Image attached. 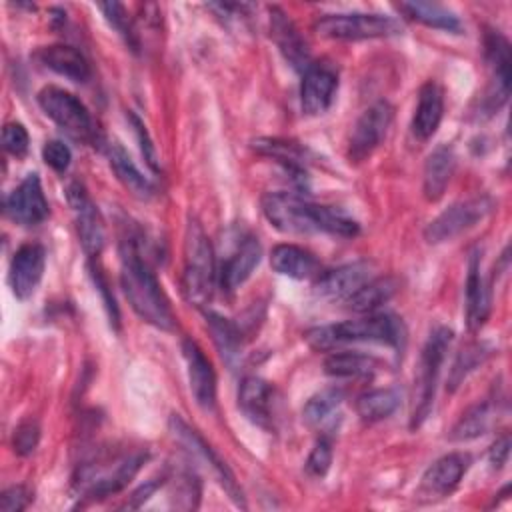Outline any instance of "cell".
<instances>
[{"label": "cell", "instance_id": "6da1fadb", "mask_svg": "<svg viewBox=\"0 0 512 512\" xmlns=\"http://www.w3.org/2000/svg\"><path fill=\"white\" fill-rule=\"evenodd\" d=\"M266 220L286 234H330L352 238L360 226L346 212L310 202L296 192H268L262 198Z\"/></svg>", "mask_w": 512, "mask_h": 512}, {"label": "cell", "instance_id": "ee69618b", "mask_svg": "<svg viewBox=\"0 0 512 512\" xmlns=\"http://www.w3.org/2000/svg\"><path fill=\"white\" fill-rule=\"evenodd\" d=\"M30 502H32V492L22 484L10 486L0 494V510L2 512H20Z\"/></svg>", "mask_w": 512, "mask_h": 512}, {"label": "cell", "instance_id": "ab89813d", "mask_svg": "<svg viewBox=\"0 0 512 512\" xmlns=\"http://www.w3.org/2000/svg\"><path fill=\"white\" fill-rule=\"evenodd\" d=\"M176 496H172V504L176 508H182V510H192L198 506V500H200V484L196 478H192V474H182L176 478V490H174Z\"/></svg>", "mask_w": 512, "mask_h": 512}, {"label": "cell", "instance_id": "cb8c5ba5", "mask_svg": "<svg viewBox=\"0 0 512 512\" xmlns=\"http://www.w3.org/2000/svg\"><path fill=\"white\" fill-rule=\"evenodd\" d=\"M272 36L280 48V52L284 54V58L296 68V70H306L312 62H310V50L306 40L300 36L298 28L294 26V22L290 18H286L284 12L272 8Z\"/></svg>", "mask_w": 512, "mask_h": 512}, {"label": "cell", "instance_id": "603a6c76", "mask_svg": "<svg viewBox=\"0 0 512 512\" xmlns=\"http://www.w3.org/2000/svg\"><path fill=\"white\" fill-rule=\"evenodd\" d=\"M260 256H262V246L258 238L254 236L244 238L238 244V248L230 254V258L222 264V270H220L222 288L226 292H232L238 286H242L258 266Z\"/></svg>", "mask_w": 512, "mask_h": 512}, {"label": "cell", "instance_id": "8fae6325", "mask_svg": "<svg viewBox=\"0 0 512 512\" xmlns=\"http://www.w3.org/2000/svg\"><path fill=\"white\" fill-rule=\"evenodd\" d=\"M484 46L490 80L482 98V110L486 114H494L506 104L510 94V44L500 32H488Z\"/></svg>", "mask_w": 512, "mask_h": 512}, {"label": "cell", "instance_id": "7bdbcfd3", "mask_svg": "<svg viewBox=\"0 0 512 512\" xmlns=\"http://www.w3.org/2000/svg\"><path fill=\"white\" fill-rule=\"evenodd\" d=\"M40 440V428L36 422L28 420L22 422L16 430H14V438H12V446L20 456H28L34 452V448L38 446Z\"/></svg>", "mask_w": 512, "mask_h": 512}, {"label": "cell", "instance_id": "44dd1931", "mask_svg": "<svg viewBox=\"0 0 512 512\" xmlns=\"http://www.w3.org/2000/svg\"><path fill=\"white\" fill-rule=\"evenodd\" d=\"M490 314V288L482 276L480 254L472 252L466 276V326L470 332H478Z\"/></svg>", "mask_w": 512, "mask_h": 512}, {"label": "cell", "instance_id": "60d3db41", "mask_svg": "<svg viewBox=\"0 0 512 512\" xmlns=\"http://www.w3.org/2000/svg\"><path fill=\"white\" fill-rule=\"evenodd\" d=\"M28 144H30V138H28V132L26 128L20 124V122H8L2 130V146L8 154L20 158L28 152Z\"/></svg>", "mask_w": 512, "mask_h": 512}, {"label": "cell", "instance_id": "b9f144b4", "mask_svg": "<svg viewBox=\"0 0 512 512\" xmlns=\"http://www.w3.org/2000/svg\"><path fill=\"white\" fill-rule=\"evenodd\" d=\"M42 158L44 162L54 170V172H60L64 174L70 166V160H72V152L70 148L62 142V140H48L44 146H42Z\"/></svg>", "mask_w": 512, "mask_h": 512}, {"label": "cell", "instance_id": "d4e9b609", "mask_svg": "<svg viewBox=\"0 0 512 512\" xmlns=\"http://www.w3.org/2000/svg\"><path fill=\"white\" fill-rule=\"evenodd\" d=\"M36 58L40 60V64H44L48 70L84 84L90 78V64L84 58V54L72 46L66 44H54V46H46L42 48Z\"/></svg>", "mask_w": 512, "mask_h": 512}, {"label": "cell", "instance_id": "4316f807", "mask_svg": "<svg viewBox=\"0 0 512 512\" xmlns=\"http://www.w3.org/2000/svg\"><path fill=\"white\" fill-rule=\"evenodd\" d=\"M270 266L274 272L294 280H304L318 274L316 256L296 244L274 246L270 252Z\"/></svg>", "mask_w": 512, "mask_h": 512}, {"label": "cell", "instance_id": "ba28073f", "mask_svg": "<svg viewBox=\"0 0 512 512\" xmlns=\"http://www.w3.org/2000/svg\"><path fill=\"white\" fill-rule=\"evenodd\" d=\"M146 458H148L146 452L136 450L132 454L118 458L114 466H108V468H98L92 464L82 466L78 472L76 484L82 490V494L90 500L112 496L130 484V480L138 474Z\"/></svg>", "mask_w": 512, "mask_h": 512}, {"label": "cell", "instance_id": "d6a6232c", "mask_svg": "<svg viewBox=\"0 0 512 512\" xmlns=\"http://www.w3.org/2000/svg\"><path fill=\"white\" fill-rule=\"evenodd\" d=\"M204 316H206V324L212 334V340L220 350V356L224 358L226 364L234 366V362L240 358V346H242L238 326L216 312H206Z\"/></svg>", "mask_w": 512, "mask_h": 512}, {"label": "cell", "instance_id": "f1b7e54d", "mask_svg": "<svg viewBox=\"0 0 512 512\" xmlns=\"http://www.w3.org/2000/svg\"><path fill=\"white\" fill-rule=\"evenodd\" d=\"M108 162H110V168L114 170L116 178L124 184V188H128V192L132 196L142 198V200H148L154 196L152 182L138 170V166L132 162L130 154L122 148V144H118V142L108 144Z\"/></svg>", "mask_w": 512, "mask_h": 512}, {"label": "cell", "instance_id": "f546056e", "mask_svg": "<svg viewBox=\"0 0 512 512\" xmlns=\"http://www.w3.org/2000/svg\"><path fill=\"white\" fill-rule=\"evenodd\" d=\"M400 12L408 16L410 20H416L428 28L446 30V32H458L462 28L458 16L450 12L448 8L434 4V2H402Z\"/></svg>", "mask_w": 512, "mask_h": 512}, {"label": "cell", "instance_id": "8992f818", "mask_svg": "<svg viewBox=\"0 0 512 512\" xmlns=\"http://www.w3.org/2000/svg\"><path fill=\"white\" fill-rule=\"evenodd\" d=\"M38 104L44 114L70 138L78 142L94 140V120L88 108L72 92L58 86H46L38 92Z\"/></svg>", "mask_w": 512, "mask_h": 512}, {"label": "cell", "instance_id": "9c48e42d", "mask_svg": "<svg viewBox=\"0 0 512 512\" xmlns=\"http://www.w3.org/2000/svg\"><path fill=\"white\" fill-rule=\"evenodd\" d=\"M170 432L172 436L184 446V450H188L190 454H194L200 462H204L212 476L218 480V484L224 488V492L230 496V500L240 506V508H246V502H244V494L232 474V470L228 468V464L204 442V438L194 430L190 428L178 414H174L170 418Z\"/></svg>", "mask_w": 512, "mask_h": 512}, {"label": "cell", "instance_id": "3957f363", "mask_svg": "<svg viewBox=\"0 0 512 512\" xmlns=\"http://www.w3.org/2000/svg\"><path fill=\"white\" fill-rule=\"evenodd\" d=\"M304 340L320 352L334 350L354 342H378L400 346L404 340V326L392 314H370L366 318L346 320L330 326H316L304 334Z\"/></svg>", "mask_w": 512, "mask_h": 512}, {"label": "cell", "instance_id": "4fadbf2b", "mask_svg": "<svg viewBox=\"0 0 512 512\" xmlns=\"http://www.w3.org/2000/svg\"><path fill=\"white\" fill-rule=\"evenodd\" d=\"M470 458L460 452L446 454L438 458L434 464L426 468L416 488V500L422 504H430L446 498L456 490L462 476L466 474Z\"/></svg>", "mask_w": 512, "mask_h": 512}, {"label": "cell", "instance_id": "7402d4cb", "mask_svg": "<svg viewBox=\"0 0 512 512\" xmlns=\"http://www.w3.org/2000/svg\"><path fill=\"white\" fill-rule=\"evenodd\" d=\"M442 114H444L442 88L434 80H428L422 84V88L418 92V104H416L414 118L410 124L414 138L420 142L430 140L440 126Z\"/></svg>", "mask_w": 512, "mask_h": 512}, {"label": "cell", "instance_id": "5b68a950", "mask_svg": "<svg viewBox=\"0 0 512 512\" xmlns=\"http://www.w3.org/2000/svg\"><path fill=\"white\" fill-rule=\"evenodd\" d=\"M450 342H452V330L440 326L432 330L426 344L422 346L418 368H416V380H414V406H412V418H410L412 428H418L430 414L438 376H440V366L444 362Z\"/></svg>", "mask_w": 512, "mask_h": 512}, {"label": "cell", "instance_id": "ffe728a7", "mask_svg": "<svg viewBox=\"0 0 512 512\" xmlns=\"http://www.w3.org/2000/svg\"><path fill=\"white\" fill-rule=\"evenodd\" d=\"M238 406L260 428L274 426V388L258 376H246L238 388Z\"/></svg>", "mask_w": 512, "mask_h": 512}, {"label": "cell", "instance_id": "bcb514c9", "mask_svg": "<svg viewBox=\"0 0 512 512\" xmlns=\"http://www.w3.org/2000/svg\"><path fill=\"white\" fill-rule=\"evenodd\" d=\"M90 274H92V278H94V284H96V288L102 292V298H104V306H106V310H108L110 322H112L114 326H118L120 314H118V306H116V302H114V296H112V294H110V290H108V282H106V278L102 276V272H100L96 266H92V268H90Z\"/></svg>", "mask_w": 512, "mask_h": 512}, {"label": "cell", "instance_id": "e0dca14e", "mask_svg": "<svg viewBox=\"0 0 512 512\" xmlns=\"http://www.w3.org/2000/svg\"><path fill=\"white\" fill-rule=\"evenodd\" d=\"M44 264H46V250L36 242L22 244L14 252L10 260V270H8V284L12 288V294L18 300H26L36 292L44 274Z\"/></svg>", "mask_w": 512, "mask_h": 512}, {"label": "cell", "instance_id": "7c38bea8", "mask_svg": "<svg viewBox=\"0 0 512 512\" xmlns=\"http://www.w3.org/2000/svg\"><path fill=\"white\" fill-rule=\"evenodd\" d=\"M392 118L394 110L386 100H378L372 106H368L352 128L348 142V158L352 162L366 160L386 138Z\"/></svg>", "mask_w": 512, "mask_h": 512}, {"label": "cell", "instance_id": "8d00e7d4", "mask_svg": "<svg viewBox=\"0 0 512 512\" xmlns=\"http://www.w3.org/2000/svg\"><path fill=\"white\" fill-rule=\"evenodd\" d=\"M342 400H344V392L340 388H326L314 394L302 408L304 422L310 426L324 424L326 420L332 418V414L338 410Z\"/></svg>", "mask_w": 512, "mask_h": 512}, {"label": "cell", "instance_id": "484cf974", "mask_svg": "<svg viewBox=\"0 0 512 512\" xmlns=\"http://www.w3.org/2000/svg\"><path fill=\"white\" fill-rule=\"evenodd\" d=\"M252 146L256 152L282 164L298 184H304L308 166V150L304 146L282 138H258L252 142Z\"/></svg>", "mask_w": 512, "mask_h": 512}, {"label": "cell", "instance_id": "e575fe53", "mask_svg": "<svg viewBox=\"0 0 512 512\" xmlns=\"http://www.w3.org/2000/svg\"><path fill=\"white\" fill-rule=\"evenodd\" d=\"M492 422V404L490 402H478L470 406L454 424L450 430V440L456 442H466L472 438L482 436Z\"/></svg>", "mask_w": 512, "mask_h": 512}, {"label": "cell", "instance_id": "2e32d148", "mask_svg": "<svg viewBox=\"0 0 512 512\" xmlns=\"http://www.w3.org/2000/svg\"><path fill=\"white\" fill-rule=\"evenodd\" d=\"M338 88V74L326 62H312L302 72L300 84V106L308 116H318L326 112L334 100Z\"/></svg>", "mask_w": 512, "mask_h": 512}, {"label": "cell", "instance_id": "74e56055", "mask_svg": "<svg viewBox=\"0 0 512 512\" xmlns=\"http://www.w3.org/2000/svg\"><path fill=\"white\" fill-rule=\"evenodd\" d=\"M98 8L104 12L106 20L112 24V28L126 40V44L136 50L138 48V42H136V32L132 28V22L130 18L126 16V10L122 4L118 2H108V4H98Z\"/></svg>", "mask_w": 512, "mask_h": 512}, {"label": "cell", "instance_id": "c3c4849f", "mask_svg": "<svg viewBox=\"0 0 512 512\" xmlns=\"http://www.w3.org/2000/svg\"><path fill=\"white\" fill-rule=\"evenodd\" d=\"M508 454H510V440H508V436H502L500 440H496L494 444H492V448H490V464H492V468H502L504 464H506V460H508Z\"/></svg>", "mask_w": 512, "mask_h": 512}, {"label": "cell", "instance_id": "83f0119b", "mask_svg": "<svg viewBox=\"0 0 512 512\" xmlns=\"http://www.w3.org/2000/svg\"><path fill=\"white\" fill-rule=\"evenodd\" d=\"M456 168V156L450 146H436L424 164V196L430 202H436L446 192L450 178Z\"/></svg>", "mask_w": 512, "mask_h": 512}, {"label": "cell", "instance_id": "277c9868", "mask_svg": "<svg viewBox=\"0 0 512 512\" xmlns=\"http://www.w3.org/2000/svg\"><path fill=\"white\" fill-rule=\"evenodd\" d=\"M216 264L212 244L196 220H190L184 236V270L182 292L184 298L196 306H204L214 292Z\"/></svg>", "mask_w": 512, "mask_h": 512}, {"label": "cell", "instance_id": "30bf717a", "mask_svg": "<svg viewBox=\"0 0 512 512\" xmlns=\"http://www.w3.org/2000/svg\"><path fill=\"white\" fill-rule=\"evenodd\" d=\"M492 210V200L488 196H476L452 204L442 214H438L424 230V238L430 244L448 242L466 230L482 222Z\"/></svg>", "mask_w": 512, "mask_h": 512}, {"label": "cell", "instance_id": "7a4b0ae2", "mask_svg": "<svg viewBox=\"0 0 512 512\" xmlns=\"http://www.w3.org/2000/svg\"><path fill=\"white\" fill-rule=\"evenodd\" d=\"M120 284L128 304L144 322L160 330H174L176 318L170 302L134 234L120 240Z\"/></svg>", "mask_w": 512, "mask_h": 512}, {"label": "cell", "instance_id": "836d02e7", "mask_svg": "<svg viewBox=\"0 0 512 512\" xmlns=\"http://www.w3.org/2000/svg\"><path fill=\"white\" fill-rule=\"evenodd\" d=\"M398 284L394 278L386 276V278H372L368 280L360 290H356L346 302H348V308L354 310V312H372L376 310L378 306H382L384 302H388L394 292H396Z\"/></svg>", "mask_w": 512, "mask_h": 512}, {"label": "cell", "instance_id": "7dc6e473", "mask_svg": "<svg viewBox=\"0 0 512 512\" xmlns=\"http://www.w3.org/2000/svg\"><path fill=\"white\" fill-rule=\"evenodd\" d=\"M164 480H166V476H160V478H152V480H148V482H144L136 492H132V496H130V500L126 502V508H140L162 484H164Z\"/></svg>", "mask_w": 512, "mask_h": 512}, {"label": "cell", "instance_id": "1f68e13d", "mask_svg": "<svg viewBox=\"0 0 512 512\" xmlns=\"http://www.w3.org/2000/svg\"><path fill=\"white\" fill-rule=\"evenodd\" d=\"M378 360L360 352H332L324 360V372L334 378H364L378 370Z\"/></svg>", "mask_w": 512, "mask_h": 512}, {"label": "cell", "instance_id": "ac0fdd59", "mask_svg": "<svg viewBox=\"0 0 512 512\" xmlns=\"http://www.w3.org/2000/svg\"><path fill=\"white\" fill-rule=\"evenodd\" d=\"M368 280H372V264L358 260L320 274L314 284V294L322 300H348Z\"/></svg>", "mask_w": 512, "mask_h": 512}, {"label": "cell", "instance_id": "5bb4252c", "mask_svg": "<svg viewBox=\"0 0 512 512\" xmlns=\"http://www.w3.org/2000/svg\"><path fill=\"white\" fill-rule=\"evenodd\" d=\"M66 196H68V204L74 212L76 230H78L82 250L86 252L88 258L100 256L104 242H106V232H104V222H102L98 208L94 206V202L90 200L88 192L84 190V186L80 182L68 184Z\"/></svg>", "mask_w": 512, "mask_h": 512}, {"label": "cell", "instance_id": "4dcf8cb0", "mask_svg": "<svg viewBox=\"0 0 512 512\" xmlns=\"http://www.w3.org/2000/svg\"><path fill=\"white\" fill-rule=\"evenodd\" d=\"M400 406V394L394 388H374L358 396L356 414L362 422L374 424L396 412Z\"/></svg>", "mask_w": 512, "mask_h": 512}, {"label": "cell", "instance_id": "d590c367", "mask_svg": "<svg viewBox=\"0 0 512 512\" xmlns=\"http://www.w3.org/2000/svg\"><path fill=\"white\" fill-rule=\"evenodd\" d=\"M492 354V348L484 342H474V344H468L466 348H462L458 352V356L454 358L452 362V368H450V374H448V392H454L470 372H474L480 364H484L488 360V356Z\"/></svg>", "mask_w": 512, "mask_h": 512}, {"label": "cell", "instance_id": "9a60e30c", "mask_svg": "<svg viewBox=\"0 0 512 512\" xmlns=\"http://www.w3.org/2000/svg\"><path fill=\"white\" fill-rule=\"evenodd\" d=\"M6 216L20 226H36L48 218V200L38 174H28L4 200Z\"/></svg>", "mask_w": 512, "mask_h": 512}, {"label": "cell", "instance_id": "52a82bcc", "mask_svg": "<svg viewBox=\"0 0 512 512\" xmlns=\"http://www.w3.org/2000/svg\"><path fill=\"white\" fill-rule=\"evenodd\" d=\"M314 32L330 40H370L400 32V24L386 14H326L314 22Z\"/></svg>", "mask_w": 512, "mask_h": 512}, {"label": "cell", "instance_id": "d6986e66", "mask_svg": "<svg viewBox=\"0 0 512 512\" xmlns=\"http://www.w3.org/2000/svg\"><path fill=\"white\" fill-rule=\"evenodd\" d=\"M182 354L186 360L188 382L196 404L204 410H212L216 404V374L210 360L204 356L202 348L190 338H184Z\"/></svg>", "mask_w": 512, "mask_h": 512}, {"label": "cell", "instance_id": "f35d334b", "mask_svg": "<svg viewBox=\"0 0 512 512\" xmlns=\"http://www.w3.org/2000/svg\"><path fill=\"white\" fill-rule=\"evenodd\" d=\"M332 456H334L332 440L326 438V436L318 438L314 448L310 450V454L306 458V464H304L308 476H312V478L326 476V472L330 470V464H332Z\"/></svg>", "mask_w": 512, "mask_h": 512}, {"label": "cell", "instance_id": "f6af8a7d", "mask_svg": "<svg viewBox=\"0 0 512 512\" xmlns=\"http://www.w3.org/2000/svg\"><path fill=\"white\" fill-rule=\"evenodd\" d=\"M128 118H130V122H132V126H134L136 138H138V142H140V152H142V156H144V162H146L154 172H158V154H156V148H154V144H152V140H150V136H148V132H146V128H144V124H142L134 114H128Z\"/></svg>", "mask_w": 512, "mask_h": 512}]
</instances>
